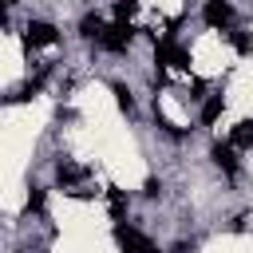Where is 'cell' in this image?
<instances>
[{
  "label": "cell",
  "instance_id": "14",
  "mask_svg": "<svg viewBox=\"0 0 253 253\" xmlns=\"http://www.w3.org/2000/svg\"><path fill=\"white\" fill-rule=\"evenodd\" d=\"M233 43H237V51H249V47H253L249 36H241V32H233Z\"/></svg>",
  "mask_w": 253,
  "mask_h": 253
},
{
  "label": "cell",
  "instance_id": "12",
  "mask_svg": "<svg viewBox=\"0 0 253 253\" xmlns=\"http://www.w3.org/2000/svg\"><path fill=\"white\" fill-rule=\"evenodd\" d=\"M115 95H119V107H123V111H134V99H130L126 87H115Z\"/></svg>",
  "mask_w": 253,
  "mask_h": 253
},
{
  "label": "cell",
  "instance_id": "4",
  "mask_svg": "<svg viewBox=\"0 0 253 253\" xmlns=\"http://www.w3.org/2000/svg\"><path fill=\"white\" fill-rule=\"evenodd\" d=\"M55 174H59L63 190H71V194H87V190H83V178H87V174H83V170H79L75 162H67V158H63V162L55 166Z\"/></svg>",
  "mask_w": 253,
  "mask_h": 253
},
{
  "label": "cell",
  "instance_id": "5",
  "mask_svg": "<svg viewBox=\"0 0 253 253\" xmlns=\"http://www.w3.org/2000/svg\"><path fill=\"white\" fill-rule=\"evenodd\" d=\"M202 16H206V24H210V28H229V24H233V8H229L225 0H210Z\"/></svg>",
  "mask_w": 253,
  "mask_h": 253
},
{
  "label": "cell",
  "instance_id": "13",
  "mask_svg": "<svg viewBox=\"0 0 253 253\" xmlns=\"http://www.w3.org/2000/svg\"><path fill=\"white\" fill-rule=\"evenodd\" d=\"M28 210H43V194H40V190L28 194Z\"/></svg>",
  "mask_w": 253,
  "mask_h": 253
},
{
  "label": "cell",
  "instance_id": "11",
  "mask_svg": "<svg viewBox=\"0 0 253 253\" xmlns=\"http://www.w3.org/2000/svg\"><path fill=\"white\" fill-rule=\"evenodd\" d=\"M221 107H225V103H221V95H213V99L202 107V119H206V123H213V119L221 115Z\"/></svg>",
  "mask_w": 253,
  "mask_h": 253
},
{
  "label": "cell",
  "instance_id": "9",
  "mask_svg": "<svg viewBox=\"0 0 253 253\" xmlns=\"http://www.w3.org/2000/svg\"><path fill=\"white\" fill-rule=\"evenodd\" d=\"M233 146H253V123H237V130H233Z\"/></svg>",
  "mask_w": 253,
  "mask_h": 253
},
{
  "label": "cell",
  "instance_id": "1",
  "mask_svg": "<svg viewBox=\"0 0 253 253\" xmlns=\"http://www.w3.org/2000/svg\"><path fill=\"white\" fill-rule=\"evenodd\" d=\"M115 241H119L123 253H158V249H154L138 229H130L126 221H115Z\"/></svg>",
  "mask_w": 253,
  "mask_h": 253
},
{
  "label": "cell",
  "instance_id": "10",
  "mask_svg": "<svg viewBox=\"0 0 253 253\" xmlns=\"http://www.w3.org/2000/svg\"><path fill=\"white\" fill-rule=\"evenodd\" d=\"M130 16H134V0H119L115 4V24H130Z\"/></svg>",
  "mask_w": 253,
  "mask_h": 253
},
{
  "label": "cell",
  "instance_id": "8",
  "mask_svg": "<svg viewBox=\"0 0 253 253\" xmlns=\"http://www.w3.org/2000/svg\"><path fill=\"white\" fill-rule=\"evenodd\" d=\"M103 32H107V24H103L99 16H83V36H87V40H95V43H99V36H103Z\"/></svg>",
  "mask_w": 253,
  "mask_h": 253
},
{
  "label": "cell",
  "instance_id": "2",
  "mask_svg": "<svg viewBox=\"0 0 253 253\" xmlns=\"http://www.w3.org/2000/svg\"><path fill=\"white\" fill-rule=\"evenodd\" d=\"M24 40H28V47H51L59 36H55V28H51V24L32 20V24H28V32H24Z\"/></svg>",
  "mask_w": 253,
  "mask_h": 253
},
{
  "label": "cell",
  "instance_id": "6",
  "mask_svg": "<svg viewBox=\"0 0 253 253\" xmlns=\"http://www.w3.org/2000/svg\"><path fill=\"white\" fill-rule=\"evenodd\" d=\"M158 63H162V67H190V63H186V55H182V47H174L170 40H166V43H158Z\"/></svg>",
  "mask_w": 253,
  "mask_h": 253
},
{
  "label": "cell",
  "instance_id": "7",
  "mask_svg": "<svg viewBox=\"0 0 253 253\" xmlns=\"http://www.w3.org/2000/svg\"><path fill=\"white\" fill-rule=\"evenodd\" d=\"M213 162H217V166H221L225 174H233V170H237V158H233V146H221V142H217V146H213Z\"/></svg>",
  "mask_w": 253,
  "mask_h": 253
},
{
  "label": "cell",
  "instance_id": "3",
  "mask_svg": "<svg viewBox=\"0 0 253 253\" xmlns=\"http://www.w3.org/2000/svg\"><path fill=\"white\" fill-rule=\"evenodd\" d=\"M126 43H130V24H111L99 36V47H107V51H123Z\"/></svg>",
  "mask_w": 253,
  "mask_h": 253
}]
</instances>
